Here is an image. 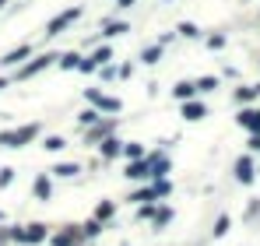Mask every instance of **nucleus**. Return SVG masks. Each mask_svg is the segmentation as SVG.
<instances>
[{"label": "nucleus", "mask_w": 260, "mask_h": 246, "mask_svg": "<svg viewBox=\"0 0 260 246\" xmlns=\"http://www.w3.org/2000/svg\"><path fill=\"white\" fill-rule=\"evenodd\" d=\"M35 134H39V127H35V123H28V127H18V130H11V134H0V144H7V148H21V144L32 141Z\"/></svg>", "instance_id": "nucleus-1"}, {"label": "nucleus", "mask_w": 260, "mask_h": 246, "mask_svg": "<svg viewBox=\"0 0 260 246\" xmlns=\"http://www.w3.org/2000/svg\"><path fill=\"white\" fill-rule=\"evenodd\" d=\"M127 176H130V180H144V176H152V162H144V166H141V162H134V166L127 169Z\"/></svg>", "instance_id": "nucleus-2"}, {"label": "nucleus", "mask_w": 260, "mask_h": 246, "mask_svg": "<svg viewBox=\"0 0 260 246\" xmlns=\"http://www.w3.org/2000/svg\"><path fill=\"white\" fill-rule=\"evenodd\" d=\"M236 176H239L243 183H250V180H253V162H250V158H239V166H236Z\"/></svg>", "instance_id": "nucleus-3"}, {"label": "nucleus", "mask_w": 260, "mask_h": 246, "mask_svg": "<svg viewBox=\"0 0 260 246\" xmlns=\"http://www.w3.org/2000/svg\"><path fill=\"white\" fill-rule=\"evenodd\" d=\"M74 18H78V7H74V11H67V14H63V18H56V21H53V25H50V35H56V32H60V28H67V25H70V21H74Z\"/></svg>", "instance_id": "nucleus-4"}, {"label": "nucleus", "mask_w": 260, "mask_h": 246, "mask_svg": "<svg viewBox=\"0 0 260 246\" xmlns=\"http://www.w3.org/2000/svg\"><path fill=\"white\" fill-rule=\"evenodd\" d=\"M183 116H187V120H204V116H208V109H204V106H197V102H187V106H183Z\"/></svg>", "instance_id": "nucleus-5"}, {"label": "nucleus", "mask_w": 260, "mask_h": 246, "mask_svg": "<svg viewBox=\"0 0 260 246\" xmlns=\"http://www.w3.org/2000/svg\"><path fill=\"white\" fill-rule=\"evenodd\" d=\"M28 53H32V46H18L14 53H7V57H4V60H0V63H21V60H25Z\"/></svg>", "instance_id": "nucleus-6"}, {"label": "nucleus", "mask_w": 260, "mask_h": 246, "mask_svg": "<svg viewBox=\"0 0 260 246\" xmlns=\"http://www.w3.org/2000/svg\"><path fill=\"white\" fill-rule=\"evenodd\" d=\"M50 60H53V57H43V60H35V63H32V67H25L21 74H25V77H32V74H39V70H43V67H46Z\"/></svg>", "instance_id": "nucleus-7"}, {"label": "nucleus", "mask_w": 260, "mask_h": 246, "mask_svg": "<svg viewBox=\"0 0 260 246\" xmlns=\"http://www.w3.org/2000/svg\"><path fill=\"white\" fill-rule=\"evenodd\" d=\"M116 151H120V141H105V148H102V155H105V158H113Z\"/></svg>", "instance_id": "nucleus-8"}, {"label": "nucleus", "mask_w": 260, "mask_h": 246, "mask_svg": "<svg viewBox=\"0 0 260 246\" xmlns=\"http://www.w3.org/2000/svg\"><path fill=\"white\" fill-rule=\"evenodd\" d=\"M194 92H197L194 85H176V95H179V99H190Z\"/></svg>", "instance_id": "nucleus-9"}, {"label": "nucleus", "mask_w": 260, "mask_h": 246, "mask_svg": "<svg viewBox=\"0 0 260 246\" xmlns=\"http://www.w3.org/2000/svg\"><path fill=\"white\" fill-rule=\"evenodd\" d=\"M194 88H201V92H208V88H214V77H201Z\"/></svg>", "instance_id": "nucleus-10"}, {"label": "nucleus", "mask_w": 260, "mask_h": 246, "mask_svg": "<svg viewBox=\"0 0 260 246\" xmlns=\"http://www.w3.org/2000/svg\"><path fill=\"white\" fill-rule=\"evenodd\" d=\"M43 236H46V232H43V225H32V232H28V239H32V243H39Z\"/></svg>", "instance_id": "nucleus-11"}, {"label": "nucleus", "mask_w": 260, "mask_h": 246, "mask_svg": "<svg viewBox=\"0 0 260 246\" xmlns=\"http://www.w3.org/2000/svg\"><path fill=\"white\" fill-rule=\"evenodd\" d=\"M155 60H158V46H152V50L144 53V63H155Z\"/></svg>", "instance_id": "nucleus-12"}, {"label": "nucleus", "mask_w": 260, "mask_h": 246, "mask_svg": "<svg viewBox=\"0 0 260 246\" xmlns=\"http://www.w3.org/2000/svg\"><path fill=\"white\" fill-rule=\"evenodd\" d=\"M74 173H78V166H60L56 169V176H74Z\"/></svg>", "instance_id": "nucleus-13"}, {"label": "nucleus", "mask_w": 260, "mask_h": 246, "mask_svg": "<svg viewBox=\"0 0 260 246\" xmlns=\"http://www.w3.org/2000/svg\"><path fill=\"white\" fill-rule=\"evenodd\" d=\"M46 148H50V151H60V148H63V141H60V137H50V141H46Z\"/></svg>", "instance_id": "nucleus-14"}, {"label": "nucleus", "mask_w": 260, "mask_h": 246, "mask_svg": "<svg viewBox=\"0 0 260 246\" xmlns=\"http://www.w3.org/2000/svg\"><path fill=\"white\" fill-rule=\"evenodd\" d=\"M0 88H7V81H0Z\"/></svg>", "instance_id": "nucleus-15"}, {"label": "nucleus", "mask_w": 260, "mask_h": 246, "mask_svg": "<svg viewBox=\"0 0 260 246\" xmlns=\"http://www.w3.org/2000/svg\"><path fill=\"white\" fill-rule=\"evenodd\" d=\"M4 4H7V0H0V7H4Z\"/></svg>", "instance_id": "nucleus-16"}]
</instances>
